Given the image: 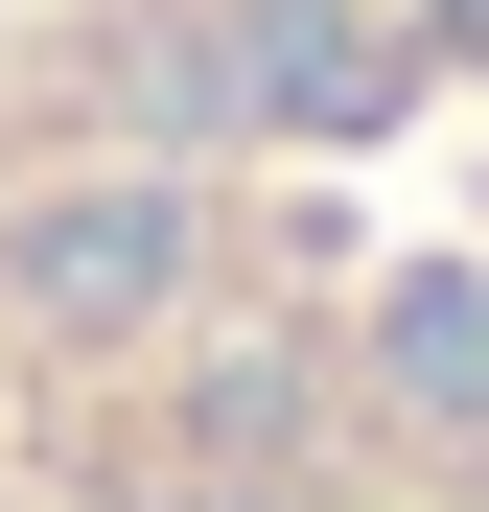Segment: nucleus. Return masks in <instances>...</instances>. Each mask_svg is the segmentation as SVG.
Here are the masks:
<instances>
[{
    "instance_id": "obj_1",
    "label": "nucleus",
    "mask_w": 489,
    "mask_h": 512,
    "mask_svg": "<svg viewBox=\"0 0 489 512\" xmlns=\"http://www.w3.org/2000/svg\"><path fill=\"white\" fill-rule=\"evenodd\" d=\"M0 512H489V0H0Z\"/></svg>"
}]
</instances>
